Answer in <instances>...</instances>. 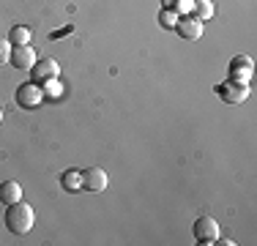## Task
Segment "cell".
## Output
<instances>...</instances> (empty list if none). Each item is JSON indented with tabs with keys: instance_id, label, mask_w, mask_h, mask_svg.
Segmentation results:
<instances>
[{
	"instance_id": "1",
	"label": "cell",
	"mask_w": 257,
	"mask_h": 246,
	"mask_svg": "<svg viewBox=\"0 0 257 246\" xmlns=\"http://www.w3.org/2000/svg\"><path fill=\"white\" fill-rule=\"evenodd\" d=\"M3 219H6L9 232H14V235H25V232H30V227H33L36 213H33V208H30L25 200H20V202L6 205V216Z\"/></svg>"
},
{
	"instance_id": "8",
	"label": "cell",
	"mask_w": 257,
	"mask_h": 246,
	"mask_svg": "<svg viewBox=\"0 0 257 246\" xmlns=\"http://www.w3.org/2000/svg\"><path fill=\"white\" fill-rule=\"evenodd\" d=\"M175 30H178L181 39L197 41L200 36H203V22H200L197 17H178V25H175Z\"/></svg>"
},
{
	"instance_id": "16",
	"label": "cell",
	"mask_w": 257,
	"mask_h": 246,
	"mask_svg": "<svg viewBox=\"0 0 257 246\" xmlns=\"http://www.w3.org/2000/svg\"><path fill=\"white\" fill-rule=\"evenodd\" d=\"M44 88H47V93H50V96H60V82H58V79H47Z\"/></svg>"
},
{
	"instance_id": "15",
	"label": "cell",
	"mask_w": 257,
	"mask_h": 246,
	"mask_svg": "<svg viewBox=\"0 0 257 246\" xmlns=\"http://www.w3.org/2000/svg\"><path fill=\"white\" fill-rule=\"evenodd\" d=\"M11 49H14V47H11L9 41H0V66L11 60Z\"/></svg>"
},
{
	"instance_id": "14",
	"label": "cell",
	"mask_w": 257,
	"mask_h": 246,
	"mask_svg": "<svg viewBox=\"0 0 257 246\" xmlns=\"http://www.w3.org/2000/svg\"><path fill=\"white\" fill-rule=\"evenodd\" d=\"M159 22H162V28L175 30V25H178V11H175V9H164L162 14H159Z\"/></svg>"
},
{
	"instance_id": "7",
	"label": "cell",
	"mask_w": 257,
	"mask_h": 246,
	"mask_svg": "<svg viewBox=\"0 0 257 246\" xmlns=\"http://www.w3.org/2000/svg\"><path fill=\"white\" fill-rule=\"evenodd\" d=\"M107 183H109V175L101 167H88L82 172V189H88V192H104Z\"/></svg>"
},
{
	"instance_id": "17",
	"label": "cell",
	"mask_w": 257,
	"mask_h": 246,
	"mask_svg": "<svg viewBox=\"0 0 257 246\" xmlns=\"http://www.w3.org/2000/svg\"><path fill=\"white\" fill-rule=\"evenodd\" d=\"M192 3H194V0H175L170 9H175V11H192Z\"/></svg>"
},
{
	"instance_id": "18",
	"label": "cell",
	"mask_w": 257,
	"mask_h": 246,
	"mask_svg": "<svg viewBox=\"0 0 257 246\" xmlns=\"http://www.w3.org/2000/svg\"><path fill=\"white\" fill-rule=\"evenodd\" d=\"M0 120H3V107H0Z\"/></svg>"
},
{
	"instance_id": "9",
	"label": "cell",
	"mask_w": 257,
	"mask_h": 246,
	"mask_svg": "<svg viewBox=\"0 0 257 246\" xmlns=\"http://www.w3.org/2000/svg\"><path fill=\"white\" fill-rule=\"evenodd\" d=\"M36 60H39V58H36L33 47L28 44V47H14V49H11V60H9V63L14 66V69H25V71H30Z\"/></svg>"
},
{
	"instance_id": "13",
	"label": "cell",
	"mask_w": 257,
	"mask_h": 246,
	"mask_svg": "<svg viewBox=\"0 0 257 246\" xmlns=\"http://www.w3.org/2000/svg\"><path fill=\"white\" fill-rule=\"evenodd\" d=\"M192 11H194V17H197L200 22L211 20V17H213V0H194Z\"/></svg>"
},
{
	"instance_id": "10",
	"label": "cell",
	"mask_w": 257,
	"mask_h": 246,
	"mask_svg": "<svg viewBox=\"0 0 257 246\" xmlns=\"http://www.w3.org/2000/svg\"><path fill=\"white\" fill-rule=\"evenodd\" d=\"M22 200V186L17 181H3L0 183V202L3 205H11V202Z\"/></svg>"
},
{
	"instance_id": "2",
	"label": "cell",
	"mask_w": 257,
	"mask_h": 246,
	"mask_svg": "<svg viewBox=\"0 0 257 246\" xmlns=\"http://www.w3.org/2000/svg\"><path fill=\"white\" fill-rule=\"evenodd\" d=\"M216 96L222 98V101H227V104H243L249 98V85L227 79V82L216 85Z\"/></svg>"
},
{
	"instance_id": "5",
	"label": "cell",
	"mask_w": 257,
	"mask_h": 246,
	"mask_svg": "<svg viewBox=\"0 0 257 246\" xmlns=\"http://www.w3.org/2000/svg\"><path fill=\"white\" fill-rule=\"evenodd\" d=\"M252 71H254V60L249 58V55H235V58L230 60V79H232V82L249 85Z\"/></svg>"
},
{
	"instance_id": "6",
	"label": "cell",
	"mask_w": 257,
	"mask_h": 246,
	"mask_svg": "<svg viewBox=\"0 0 257 246\" xmlns=\"http://www.w3.org/2000/svg\"><path fill=\"white\" fill-rule=\"evenodd\" d=\"M60 74V66L55 58H44V60H36L33 69H30V77H33L36 85H44L47 79H58Z\"/></svg>"
},
{
	"instance_id": "11",
	"label": "cell",
	"mask_w": 257,
	"mask_h": 246,
	"mask_svg": "<svg viewBox=\"0 0 257 246\" xmlns=\"http://www.w3.org/2000/svg\"><path fill=\"white\" fill-rule=\"evenodd\" d=\"M60 186H63L66 192H79V189H82V172L79 170H66L63 178H60Z\"/></svg>"
},
{
	"instance_id": "4",
	"label": "cell",
	"mask_w": 257,
	"mask_h": 246,
	"mask_svg": "<svg viewBox=\"0 0 257 246\" xmlns=\"http://www.w3.org/2000/svg\"><path fill=\"white\" fill-rule=\"evenodd\" d=\"M41 101H44V90L36 82H22L20 88H17V104H20L22 109H36Z\"/></svg>"
},
{
	"instance_id": "3",
	"label": "cell",
	"mask_w": 257,
	"mask_h": 246,
	"mask_svg": "<svg viewBox=\"0 0 257 246\" xmlns=\"http://www.w3.org/2000/svg\"><path fill=\"white\" fill-rule=\"evenodd\" d=\"M194 238H197V243L203 246H211L219 241V221L211 219V216H200L194 221Z\"/></svg>"
},
{
	"instance_id": "12",
	"label": "cell",
	"mask_w": 257,
	"mask_h": 246,
	"mask_svg": "<svg viewBox=\"0 0 257 246\" xmlns=\"http://www.w3.org/2000/svg\"><path fill=\"white\" fill-rule=\"evenodd\" d=\"M9 44L11 47H28L30 44V30L22 28V25H14L9 33Z\"/></svg>"
}]
</instances>
